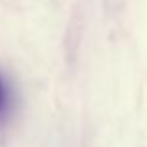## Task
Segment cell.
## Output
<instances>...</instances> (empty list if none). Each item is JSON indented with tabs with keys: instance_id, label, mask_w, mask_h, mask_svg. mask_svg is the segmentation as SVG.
Returning a JSON list of instances; mask_svg holds the SVG:
<instances>
[{
	"instance_id": "cell-1",
	"label": "cell",
	"mask_w": 147,
	"mask_h": 147,
	"mask_svg": "<svg viewBox=\"0 0 147 147\" xmlns=\"http://www.w3.org/2000/svg\"><path fill=\"white\" fill-rule=\"evenodd\" d=\"M9 108H11V91H9V86H7L6 78L0 73V121L7 117Z\"/></svg>"
}]
</instances>
